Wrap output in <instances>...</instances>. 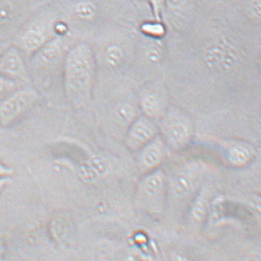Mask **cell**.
Wrapping results in <instances>:
<instances>
[{"label":"cell","mask_w":261,"mask_h":261,"mask_svg":"<svg viewBox=\"0 0 261 261\" xmlns=\"http://www.w3.org/2000/svg\"><path fill=\"white\" fill-rule=\"evenodd\" d=\"M224 156L231 166L242 167L250 163L253 157V151L251 147L246 144L236 143L225 149Z\"/></svg>","instance_id":"cell-10"},{"label":"cell","mask_w":261,"mask_h":261,"mask_svg":"<svg viewBox=\"0 0 261 261\" xmlns=\"http://www.w3.org/2000/svg\"><path fill=\"white\" fill-rule=\"evenodd\" d=\"M12 170L10 167L6 166V165L0 161V177L7 176L10 175Z\"/></svg>","instance_id":"cell-21"},{"label":"cell","mask_w":261,"mask_h":261,"mask_svg":"<svg viewBox=\"0 0 261 261\" xmlns=\"http://www.w3.org/2000/svg\"><path fill=\"white\" fill-rule=\"evenodd\" d=\"M23 44L26 49L36 50L40 49L45 44V36L38 30L32 29L23 36Z\"/></svg>","instance_id":"cell-13"},{"label":"cell","mask_w":261,"mask_h":261,"mask_svg":"<svg viewBox=\"0 0 261 261\" xmlns=\"http://www.w3.org/2000/svg\"><path fill=\"white\" fill-rule=\"evenodd\" d=\"M40 58L45 65H54L61 59L62 49L59 40H53L45 43L41 48Z\"/></svg>","instance_id":"cell-12"},{"label":"cell","mask_w":261,"mask_h":261,"mask_svg":"<svg viewBox=\"0 0 261 261\" xmlns=\"http://www.w3.org/2000/svg\"><path fill=\"white\" fill-rule=\"evenodd\" d=\"M206 169L203 164H188L180 168L168 181V197L175 202H187L193 198L200 186L205 181Z\"/></svg>","instance_id":"cell-3"},{"label":"cell","mask_w":261,"mask_h":261,"mask_svg":"<svg viewBox=\"0 0 261 261\" xmlns=\"http://www.w3.org/2000/svg\"><path fill=\"white\" fill-rule=\"evenodd\" d=\"M140 107L143 115L152 119L161 115L163 109V101L159 93L154 90H147L140 98Z\"/></svg>","instance_id":"cell-11"},{"label":"cell","mask_w":261,"mask_h":261,"mask_svg":"<svg viewBox=\"0 0 261 261\" xmlns=\"http://www.w3.org/2000/svg\"><path fill=\"white\" fill-rule=\"evenodd\" d=\"M251 13L254 16L260 17V0H253L250 5Z\"/></svg>","instance_id":"cell-19"},{"label":"cell","mask_w":261,"mask_h":261,"mask_svg":"<svg viewBox=\"0 0 261 261\" xmlns=\"http://www.w3.org/2000/svg\"><path fill=\"white\" fill-rule=\"evenodd\" d=\"M0 71L10 78L16 77L24 82L29 80L22 59L16 50H8L3 57L0 61Z\"/></svg>","instance_id":"cell-9"},{"label":"cell","mask_w":261,"mask_h":261,"mask_svg":"<svg viewBox=\"0 0 261 261\" xmlns=\"http://www.w3.org/2000/svg\"><path fill=\"white\" fill-rule=\"evenodd\" d=\"M16 84L15 81L0 74V99H4L15 91Z\"/></svg>","instance_id":"cell-16"},{"label":"cell","mask_w":261,"mask_h":261,"mask_svg":"<svg viewBox=\"0 0 261 261\" xmlns=\"http://www.w3.org/2000/svg\"><path fill=\"white\" fill-rule=\"evenodd\" d=\"M213 188L211 182L204 181L191 199L189 217L191 222L200 224L208 217L212 206Z\"/></svg>","instance_id":"cell-8"},{"label":"cell","mask_w":261,"mask_h":261,"mask_svg":"<svg viewBox=\"0 0 261 261\" xmlns=\"http://www.w3.org/2000/svg\"><path fill=\"white\" fill-rule=\"evenodd\" d=\"M1 52H2V48H1V47H0V53H1Z\"/></svg>","instance_id":"cell-24"},{"label":"cell","mask_w":261,"mask_h":261,"mask_svg":"<svg viewBox=\"0 0 261 261\" xmlns=\"http://www.w3.org/2000/svg\"><path fill=\"white\" fill-rule=\"evenodd\" d=\"M8 182V179L7 178V177H0V193L1 191L4 190L5 186Z\"/></svg>","instance_id":"cell-22"},{"label":"cell","mask_w":261,"mask_h":261,"mask_svg":"<svg viewBox=\"0 0 261 261\" xmlns=\"http://www.w3.org/2000/svg\"><path fill=\"white\" fill-rule=\"evenodd\" d=\"M2 251H3V245H2V242H0V256H1Z\"/></svg>","instance_id":"cell-23"},{"label":"cell","mask_w":261,"mask_h":261,"mask_svg":"<svg viewBox=\"0 0 261 261\" xmlns=\"http://www.w3.org/2000/svg\"><path fill=\"white\" fill-rule=\"evenodd\" d=\"M13 14V8L7 0H0V23L10 20Z\"/></svg>","instance_id":"cell-18"},{"label":"cell","mask_w":261,"mask_h":261,"mask_svg":"<svg viewBox=\"0 0 261 261\" xmlns=\"http://www.w3.org/2000/svg\"><path fill=\"white\" fill-rule=\"evenodd\" d=\"M141 29L144 34L154 38L161 37L165 33L164 27L160 22H146Z\"/></svg>","instance_id":"cell-17"},{"label":"cell","mask_w":261,"mask_h":261,"mask_svg":"<svg viewBox=\"0 0 261 261\" xmlns=\"http://www.w3.org/2000/svg\"><path fill=\"white\" fill-rule=\"evenodd\" d=\"M167 148L163 137L159 134L151 142L136 152V166L141 176L160 167L166 160Z\"/></svg>","instance_id":"cell-7"},{"label":"cell","mask_w":261,"mask_h":261,"mask_svg":"<svg viewBox=\"0 0 261 261\" xmlns=\"http://www.w3.org/2000/svg\"><path fill=\"white\" fill-rule=\"evenodd\" d=\"M124 57L122 48L116 44L110 45L104 53V61L108 67L116 68L121 64Z\"/></svg>","instance_id":"cell-14"},{"label":"cell","mask_w":261,"mask_h":261,"mask_svg":"<svg viewBox=\"0 0 261 261\" xmlns=\"http://www.w3.org/2000/svg\"><path fill=\"white\" fill-rule=\"evenodd\" d=\"M75 11L77 16L81 19L89 20L95 16L96 7L92 2L83 1L77 4Z\"/></svg>","instance_id":"cell-15"},{"label":"cell","mask_w":261,"mask_h":261,"mask_svg":"<svg viewBox=\"0 0 261 261\" xmlns=\"http://www.w3.org/2000/svg\"><path fill=\"white\" fill-rule=\"evenodd\" d=\"M154 119L142 115L137 117L125 131L124 142L129 151L136 153L159 134Z\"/></svg>","instance_id":"cell-6"},{"label":"cell","mask_w":261,"mask_h":261,"mask_svg":"<svg viewBox=\"0 0 261 261\" xmlns=\"http://www.w3.org/2000/svg\"><path fill=\"white\" fill-rule=\"evenodd\" d=\"M167 176L160 167L142 176L137 186L135 203L141 211L160 217L167 203Z\"/></svg>","instance_id":"cell-2"},{"label":"cell","mask_w":261,"mask_h":261,"mask_svg":"<svg viewBox=\"0 0 261 261\" xmlns=\"http://www.w3.org/2000/svg\"><path fill=\"white\" fill-rule=\"evenodd\" d=\"M38 99V93L32 88L12 93L0 101V124L10 125L31 110Z\"/></svg>","instance_id":"cell-4"},{"label":"cell","mask_w":261,"mask_h":261,"mask_svg":"<svg viewBox=\"0 0 261 261\" xmlns=\"http://www.w3.org/2000/svg\"><path fill=\"white\" fill-rule=\"evenodd\" d=\"M97 70L94 50L88 43H80L69 51L64 64V88L74 107L83 108L91 103Z\"/></svg>","instance_id":"cell-1"},{"label":"cell","mask_w":261,"mask_h":261,"mask_svg":"<svg viewBox=\"0 0 261 261\" xmlns=\"http://www.w3.org/2000/svg\"><path fill=\"white\" fill-rule=\"evenodd\" d=\"M186 0H166V4L169 8L176 10L184 6Z\"/></svg>","instance_id":"cell-20"},{"label":"cell","mask_w":261,"mask_h":261,"mask_svg":"<svg viewBox=\"0 0 261 261\" xmlns=\"http://www.w3.org/2000/svg\"><path fill=\"white\" fill-rule=\"evenodd\" d=\"M161 136L167 147L173 150H181L190 143L192 127L185 116L170 115L165 117L159 127Z\"/></svg>","instance_id":"cell-5"}]
</instances>
